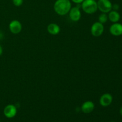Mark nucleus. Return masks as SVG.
<instances>
[{
  "label": "nucleus",
  "instance_id": "obj_1",
  "mask_svg": "<svg viewBox=\"0 0 122 122\" xmlns=\"http://www.w3.org/2000/svg\"><path fill=\"white\" fill-rule=\"evenodd\" d=\"M71 8L70 0H57L54 5L55 12L60 15H64L69 13Z\"/></svg>",
  "mask_w": 122,
  "mask_h": 122
},
{
  "label": "nucleus",
  "instance_id": "obj_2",
  "mask_svg": "<svg viewBox=\"0 0 122 122\" xmlns=\"http://www.w3.org/2000/svg\"><path fill=\"white\" fill-rule=\"evenodd\" d=\"M81 7L86 14H93L98 10L97 2L95 0H84L81 4Z\"/></svg>",
  "mask_w": 122,
  "mask_h": 122
},
{
  "label": "nucleus",
  "instance_id": "obj_3",
  "mask_svg": "<svg viewBox=\"0 0 122 122\" xmlns=\"http://www.w3.org/2000/svg\"><path fill=\"white\" fill-rule=\"evenodd\" d=\"M112 5L110 0H98L97 1L98 9L104 13H109L112 10Z\"/></svg>",
  "mask_w": 122,
  "mask_h": 122
},
{
  "label": "nucleus",
  "instance_id": "obj_4",
  "mask_svg": "<svg viewBox=\"0 0 122 122\" xmlns=\"http://www.w3.org/2000/svg\"><path fill=\"white\" fill-rule=\"evenodd\" d=\"M104 30L103 24L101 23L99 21L95 22L92 25L91 32L92 35L95 37H98L103 33Z\"/></svg>",
  "mask_w": 122,
  "mask_h": 122
},
{
  "label": "nucleus",
  "instance_id": "obj_5",
  "mask_svg": "<svg viewBox=\"0 0 122 122\" xmlns=\"http://www.w3.org/2000/svg\"><path fill=\"white\" fill-rule=\"evenodd\" d=\"M80 4H79L76 7L71 8L69 11V17L72 21H77L81 19V12L80 10V7H81V5Z\"/></svg>",
  "mask_w": 122,
  "mask_h": 122
},
{
  "label": "nucleus",
  "instance_id": "obj_6",
  "mask_svg": "<svg viewBox=\"0 0 122 122\" xmlns=\"http://www.w3.org/2000/svg\"><path fill=\"white\" fill-rule=\"evenodd\" d=\"M9 29L10 32L13 34H18L22 29V25L21 23L17 20H14L9 24Z\"/></svg>",
  "mask_w": 122,
  "mask_h": 122
},
{
  "label": "nucleus",
  "instance_id": "obj_7",
  "mask_svg": "<svg viewBox=\"0 0 122 122\" xmlns=\"http://www.w3.org/2000/svg\"><path fill=\"white\" fill-rule=\"evenodd\" d=\"M4 114L7 118H13L17 114V108L13 104L7 105L4 109Z\"/></svg>",
  "mask_w": 122,
  "mask_h": 122
},
{
  "label": "nucleus",
  "instance_id": "obj_8",
  "mask_svg": "<svg viewBox=\"0 0 122 122\" xmlns=\"http://www.w3.org/2000/svg\"><path fill=\"white\" fill-rule=\"evenodd\" d=\"M113 101V97L110 94L106 93L100 97V103L102 107H108Z\"/></svg>",
  "mask_w": 122,
  "mask_h": 122
},
{
  "label": "nucleus",
  "instance_id": "obj_9",
  "mask_svg": "<svg viewBox=\"0 0 122 122\" xmlns=\"http://www.w3.org/2000/svg\"><path fill=\"white\" fill-rule=\"evenodd\" d=\"M110 32L114 36L122 35V25L119 23H114L110 27Z\"/></svg>",
  "mask_w": 122,
  "mask_h": 122
},
{
  "label": "nucleus",
  "instance_id": "obj_10",
  "mask_svg": "<svg viewBox=\"0 0 122 122\" xmlns=\"http://www.w3.org/2000/svg\"><path fill=\"white\" fill-rule=\"evenodd\" d=\"M94 108H95V105L92 101H87L83 102L81 107V110H82V112L85 114L91 113L93 112Z\"/></svg>",
  "mask_w": 122,
  "mask_h": 122
},
{
  "label": "nucleus",
  "instance_id": "obj_11",
  "mask_svg": "<svg viewBox=\"0 0 122 122\" xmlns=\"http://www.w3.org/2000/svg\"><path fill=\"white\" fill-rule=\"evenodd\" d=\"M47 30L49 33L53 35L58 34L60 32V27L56 23H51L48 26Z\"/></svg>",
  "mask_w": 122,
  "mask_h": 122
},
{
  "label": "nucleus",
  "instance_id": "obj_12",
  "mask_svg": "<svg viewBox=\"0 0 122 122\" xmlns=\"http://www.w3.org/2000/svg\"><path fill=\"white\" fill-rule=\"evenodd\" d=\"M108 19L113 23H117L120 19V14L117 11L111 10L108 15Z\"/></svg>",
  "mask_w": 122,
  "mask_h": 122
},
{
  "label": "nucleus",
  "instance_id": "obj_13",
  "mask_svg": "<svg viewBox=\"0 0 122 122\" xmlns=\"http://www.w3.org/2000/svg\"><path fill=\"white\" fill-rule=\"evenodd\" d=\"M108 17L107 13H101L98 17V21L102 24L106 23L107 21V20H108Z\"/></svg>",
  "mask_w": 122,
  "mask_h": 122
},
{
  "label": "nucleus",
  "instance_id": "obj_14",
  "mask_svg": "<svg viewBox=\"0 0 122 122\" xmlns=\"http://www.w3.org/2000/svg\"><path fill=\"white\" fill-rule=\"evenodd\" d=\"M13 4L16 7H19L21 5L23 2V0H13Z\"/></svg>",
  "mask_w": 122,
  "mask_h": 122
},
{
  "label": "nucleus",
  "instance_id": "obj_15",
  "mask_svg": "<svg viewBox=\"0 0 122 122\" xmlns=\"http://www.w3.org/2000/svg\"><path fill=\"white\" fill-rule=\"evenodd\" d=\"M119 8V5L117 4H115L114 5H112V9L114 11H117Z\"/></svg>",
  "mask_w": 122,
  "mask_h": 122
},
{
  "label": "nucleus",
  "instance_id": "obj_16",
  "mask_svg": "<svg viewBox=\"0 0 122 122\" xmlns=\"http://www.w3.org/2000/svg\"><path fill=\"white\" fill-rule=\"evenodd\" d=\"M83 1H84V0H71L72 2H73L74 3L77 4H82V2H83Z\"/></svg>",
  "mask_w": 122,
  "mask_h": 122
},
{
  "label": "nucleus",
  "instance_id": "obj_17",
  "mask_svg": "<svg viewBox=\"0 0 122 122\" xmlns=\"http://www.w3.org/2000/svg\"><path fill=\"white\" fill-rule=\"evenodd\" d=\"M2 54V46L0 45V56H1V55Z\"/></svg>",
  "mask_w": 122,
  "mask_h": 122
},
{
  "label": "nucleus",
  "instance_id": "obj_18",
  "mask_svg": "<svg viewBox=\"0 0 122 122\" xmlns=\"http://www.w3.org/2000/svg\"><path fill=\"white\" fill-rule=\"evenodd\" d=\"M120 114L122 116V106L121 108H120Z\"/></svg>",
  "mask_w": 122,
  "mask_h": 122
},
{
  "label": "nucleus",
  "instance_id": "obj_19",
  "mask_svg": "<svg viewBox=\"0 0 122 122\" xmlns=\"http://www.w3.org/2000/svg\"><path fill=\"white\" fill-rule=\"evenodd\" d=\"M1 33H0V39H1Z\"/></svg>",
  "mask_w": 122,
  "mask_h": 122
},
{
  "label": "nucleus",
  "instance_id": "obj_20",
  "mask_svg": "<svg viewBox=\"0 0 122 122\" xmlns=\"http://www.w3.org/2000/svg\"></svg>",
  "mask_w": 122,
  "mask_h": 122
}]
</instances>
